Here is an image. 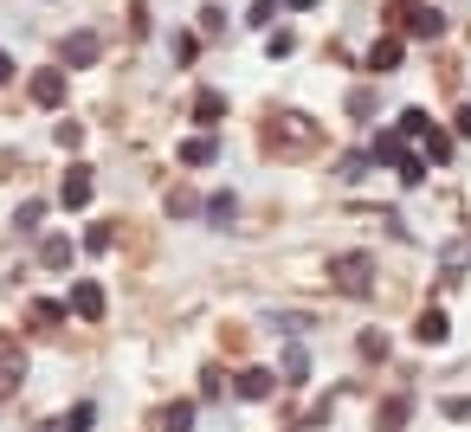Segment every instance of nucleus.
<instances>
[{
	"instance_id": "10",
	"label": "nucleus",
	"mask_w": 471,
	"mask_h": 432,
	"mask_svg": "<svg viewBox=\"0 0 471 432\" xmlns=\"http://www.w3.org/2000/svg\"><path fill=\"white\" fill-rule=\"evenodd\" d=\"M219 117H227V97H219V91H201V97H194V123H219Z\"/></svg>"
},
{
	"instance_id": "8",
	"label": "nucleus",
	"mask_w": 471,
	"mask_h": 432,
	"mask_svg": "<svg viewBox=\"0 0 471 432\" xmlns=\"http://www.w3.org/2000/svg\"><path fill=\"white\" fill-rule=\"evenodd\" d=\"M26 381V355H20V348H0V394H13Z\"/></svg>"
},
{
	"instance_id": "3",
	"label": "nucleus",
	"mask_w": 471,
	"mask_h": 432,
	"mask_svg": "<svg viewBox=\"0 0 471 432\" xmlns=\"http://www.w3.org/2000/svg\"><path fill=\"white\" fill-rule=\"evenodd\" d=\"M65 310H71V316H85V322H97V316H103V284L85 278V284L71 290V304H65Z\"/></svg>"
},
{
	"instance_id": "4",
	"label": "nucleus",
	"mask_w": 471,
	"mask_h": 432,
	"mask_svg": "<svg viewBox=\"0 0 471 432\" xmlns=\"http://www.w3.org/2000/svg\"><path fill=\"white\" fill-rule=\"evenodd\" d=\"M213 161H219V143L213 136H187L181 143V168H213Z\"/></svg>"
},
{
	"instance_id": "19",
	"label": "nucleus",
	"mask_w": 471,
	"mask_h": 432,
	"mask_svg": "<svg viewBox=\"0 0 471 432\" xmlns=\"http://www.w3.org/2000/svg\"><path fill=\"white\" fill-rule=\"evenodd\" d=\"M303 374H310V355L291 342V348H285V381H303Z\"/></svg>"
},
{
	"instance_id": "28",
	"label": "nucleus",
	"mask_w": 471,
	"mask_h": 432,
	"mask_svg": "<svg viewBox=\"0 0 471 432\" xmlns=\"http://www.w3.org/2000/svg\"><path fill=\"white\" fill-rule=\"evenodd\" d=\"M7 77H13V59H7V52H0V85H7Z\"/></svg>"
},
{
	"instance_id": "21",
	"label": "nucleus",
	"mask_w": 471,
	"mask_h": 432,
	"mask_svg": "<svg viewBox=\"0 0 471 432\" xmlns=\"http://www.w3.org/2000/svg\"><path fill=\"white\" fill-rule=\"evenodd\" d=\"M394 168H401V181H407V187H420V181H426V161H420V155H401Z\"/></svg>"
},
{
	"instance_id": "20",
	"label": "nucleus",
	"mask_w": 471,
	"mask_h": 432,
	"mask_svg": "<svg viewBox=\"0 0 471 432\" xmlns=\"http://www.w3.org/2000/svg\"><path fill=\"white\" fill-rule=\"evenodd\" d=\"M271 20H278V0H252V13H245V26H259V33H265Z\"/></svg>"
},
{
	"instance_id": "17",
	"label": "nucleus",
	"mask_w": 471,
	"mask_h": 432,
	"mask_svg": "<svg viewBox=\"0 0 471 432\" xmlns=\"http://www.w3.org/2000/svg\"><path fill=\"white\" fill-rule=\"evenodd\" d=\"M97 426V407H91V400H78V407L65 413V432H91Z\"/></svg>"
},
{
	"instance_id": "6",
	"label": "nucleus",
	"mask_w": 471,
	"mask_h": 432,
	"mask_svg": "<svg viewBox=\"0 0 471 432\" xmlns=\"http://www.w3.org/2000/svg\"><path fill=\"white\" fill-rule=\"evenodd\" d=\"M59 52H65V65H97V33H71Z\"/></svg>"
},
{
	"instance_id": "5",
	"label": "nucleus",
	"mask_w": 471,
	"mask_h": 432,
	"mask_svg": "<svg viewBox=\"0 0 471 432\" xmlns=\"http://www.w3.org/2000/svg\"><path fill=\"white\" fill-rule=\"evenodd\" d=\"M33 103L59 110V103H65V71H39V77H33Z\"/></svg>"
},
{
	"instance_id": "1",
	"label": "nucleus",
	"mask_w": 471,
	"mask_h": 432,
	"mask_svg": "<svg viewBox=\"0 0 471 432\" xmlns=\"http://www.w3.org/2000/svg\"><path fill=\"white\" fill-rule=\"evenodd\" d=\"M329 278H336V290H349V297H368L375 290V258L368 252H343V258H329Z\"/></svg>"
},
{
	"instance_id": "26",
	"label": "nucleus",
	"mask_w": 471,
	"mask_h": 432,
	"mask_svg": "<svg viewBox=\"0 0 471 432\" xmlns=\"http://www.w3.org/2000/svg\"><path fill=\"white\" fill-rule=\"evenodd\" d=\"M362 355H368V362H381V355H387V336H375V330H368V336H362Z\"/></svg>"
},
{
	"instance_id": "25",
	"label": "nucleus",
	"mask_w": 471,
	"mask_h": 432,
	"mask_svg": "<svg viewBox=\"0 0 471 432\" xmlns=\"http://www.w3.org/2000/svg\"><path fill=\"white\" fill-rule=\"evenodd\" d=\"M85 252H110V226H91L85 232Z\"/></svg>"
},
{
	"instance_id": "24",
	"label": "nucleus",
	"mask_w": 471,
	"mask_h": 432,
	"mask_svg": "<svg viewBox=\"0 0 471 432\" xmlns=\"http://www.w3.org/2000/svg\"><path fill=\"white\" fill-rule=\"evenodd\" d=\"M349 110L355 117H375V91H349Z\"/></svg>"
},
{
	"instance_id": "7",
	"label": "nucleus",
	"mask_w": 471,
	"mask_h": 432,
	"mask_svg": "<svg viewBox=\"0 0 471 432\" xmlns=\"http://www.w3.org/2000/svg\"><path fill=\"white\" fill-rule=\"evenodd\" d=\"M413 143L426 149L420 161H452V136H446V129H433V123H426V129H420V136H413Z\"/></svg>"
},
{
	"instance_id": "16",
	"label": "nucleus",
	"mask_w": 471,
	"mask_h": 432,
	"mask_svg": "<svg viewBox=\"0 0 471 432\" xmlns=\"http://www.w3.org/2000/svg\"><path fill=\"white\" fill-rule=\"evenodd\" d=\"M233 213H239L233 194H213V200H207V220H213V226H233Z\"/></svg>"
},
{
	"instance_id": "9",
	"label": "nucleus",
	"mask_w": 471,
	"mask_h": 432,
	"mask_svg": "<svg viewBox=\"0 0 471 432\" xmlns=\"http://www.w3.org/2000/svg\"><path fill=\"white\" fill-rule=\"evenodd\" d=\"M271 381H278L271 368H245V374H239V400H265V394H271Z\"/></svg>"
},
{
	"instance_id": "27",
	"label": "nucleus",
	"mask_w": 471,
	"mask_h": 432,
	"mask_svg": "<svg viewBox=\"0 0 471 432\" xmlns=\"http://www.w3.org/2000/svg\"><path fill=\"white\" fill-rule=\"evenodd\" d=\"M459 136H471V103H465V110H459Z\"/></svg>"
},
{
	"instance_id": "29",
	"label": "nucleus",
	"mask_w": 471,
	"mask_h": 432,
	"mask_svg": "<svg viewBox=\"0 0 471 432\" xmlns=\"http://www.w3.org/2000/svg\"><path fill=\"white\" fill-rule=\"evenodd\" d=\"M285 7H297V13H303V7H317V0H285Z\"/></svg>"
},
{
	"instance_id": "12",
	"label": "nucleus",
	"mask_w": 471,
	"mask_h": 432,
	"mask_svg": "<svg viewBox=\"0 0 471 432\" xmlns=\"http://www.w3.org/2000/svg\"><path fill=\"white\" fill-rule=\"evenodd\" d=\"M439 26H446V20H439L433 7H413V13H407V33H413V39H439Z\"/></svg>"
},
{
	"instance_id": "18",
	"label": "nucleus",
	"mask_w": 471,
	"mask_h": 432,
	"mask_svg": "<svg viewBox=\"0 0 471 432\" xmlns=\"http://www.w3.org/2000/svg\"><path fill=\"white\" fill-rule=\"evenodd\" d=\"M161 426H169V432H194V407H187V400H175V407L161 413Z\"/></svg>"
},
{
	"instance_id": "2",
	"label": "nucleus",
	"mask_w": 471,
	"mask_h": 432,
	"mask_svg": "<svg viewBox=\"0 0 471 432\" xmlns=\"http://www.w3.org/2000/svg\"><path fill=\"white\" fill-rule=\"evenodd\" d=\"M91 194H97L91 168H65V187H59V200H65L71 213H85V207H91Z\"/></svg>"
},
{
	"instance_id": "14",
	"label": "nucleus",
	"mask_w": 471,
	"mask_h": 432,
	"mask_svg": "<svg viewBox=\"0 0 471 432\" xmlns=\"http://www.w3.org/2000/svg\"><path fill=\"white\" fill-rule=\"evenodd\" d=\"M413 336H420V342H446V336H452L446 310H426V316H420V330H413Z\"/></svg>"
},
{
	"instance_id": "23",
	"label": "nucleus",
	"mask_w": 471,
	"mask_h": 432,
	"mask_svg": "<svg viewBox=\"0 0 471 432\" xmlns=\"http://www.w3.org/2000/svg\"><path fill=\"white\" fill-rule=\"evenodd\" d=\"M407 426V400H387L381 407V432H401Z\"/></svg>"
},
{
	"instance_id": "13",
	"label": "nucleus",
	"mask_w": 471,
	"mask_h": 432,
	"mask_svg": "<svg viewBox=\"0 0 471 432\" xmlns=\"http://www.w3.org/2000/svg\"><path fill=\"white\" fill-rule=\"evenodd\" d=\"M401 65V39H375L368 45V71H394Z\"/></svg>"
},
{
	"instance_id": "15",
	"label": "nucleus",
	"mask_w": 471,
	"mask_h": 432,
	"mask_svg": "<svg viewBox=\"0 0 471 432\" xmlns=\"http://www.w3.org/2000/svg\"><path fill=\"white\" fill-rule=\"evenodd\" d=\"M65 316H71V310H65V304H52V297H39V304H33V322H39V330H59Z\"/></svg>"
},
{
	"instance_id": "11",
	"label": "nucleus",
	"mask_w": 471,
	"mask_h": 432,
	"mask_svg": "<svg viewBox=\"0 0 471 432\" xmlns=\"http://www.w3.org/2000/svg\"><path fill=\"white\" fill-rule=\"evenodd\" d=\"M39 265H45V272H65V265H71V239H65V232L45 239V246H39Z\"/></svg>"
},
{
	"instance_id": "22",
	"label": "nucleus",
	"mask_w": 471,
	"mask_h": 432,
	"mask_svg": "<svg viewBox=\"0 0 471 432\" xmlns=\"http://www.w3.org/2000/svg\"><path fill=\"white\" fill-rule=\"evenodd\" d=\"M39 220H45V200H26V207L13 213V226H20V232H33Z\"/></svg>"
}]
</instances>
